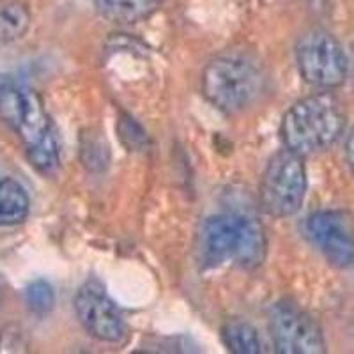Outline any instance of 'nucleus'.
Returning a JSON list of instances; mask_svg holds the SVG:
<instances>
[{
  "instance_id": "obj_13",
  "label": "nucleus",
  "mask_w": 354,
  "mask_h": 354,
  "mask_svg": "<svg viewBox=\"0 0 354 354\" xmlns=\"http://www.w3.org/2000/svg\"><path fill=\"white\" fill-rule=\"evenodd\" d=\"M30 25V15L20 2H0V41L20 39Z\"/></svg>"
},
{
  "instance_id": "obj_1",
  "label": "nucleus",
  "mask_w": 354,
  "mask_h": 354,
  "mask_svg": "<svg viewBox=\"0 0 354 354\" xmlns=\"http://www.w3.org/2000/svg\"><path fill=\"white\" fill-rule=\"evenodd\" d=\"M0 119L17 133L28 160L39 172H55L61 163L59 142L43 100L34 88L11 78H0Z\"/></svg>"
},
{
  "instance_id": "obj_9",
  "label": "nucleus",
  "mask_w": 354,
  "mask_h": 354,
  "mask_svg": "<svg viewBox=\"0 0 354 354\" xmlns=\"http://www.w3.org/2000/svg\"><path fill=\"white\" fill-rule=\"evenodd\" d=\"M305 232L335 268L354 264V227L344 211H317L305 221Z\"/></svg>"
},
{
  "instance_id": "obj_15",
  "label": "nucleus",
  "mask_w": 354,
  "mask_h": 354,
  "mask_svg": "<svg viewBox=\"0 0 354 354\" xmlns=\"http://www.w3.org/2000/svg\"><path fill=\"white\" fill-rule=\"evenodd\" d=\"M24 346L25 344L21 342L18 333H15V331H0V353H18V351H24L20 349Z\"/></svg>"
},
{
  "instance_id": "obj_8",
  "label": "nucleus",
  "mask_w": 354,
  "mask_h": 354,
  "mask_svg": "<svg viewBox=\"0 0 354 354\" xmlns=\"http://www.w3.org/2000/svg\"><path fill=\"white\" fill-rule=\"evenodd\" d=\"M270 331L280 354H321L326 351L324 335L317 322L290 301H280L273 306Z\"/></svg>"
},
{
  "instance_id": "obj_5",
  "label": "nucleus",
  "mask_w": 354,
  "mask_h": 354,
  "mask_svg": "<svg viewBox=\"0 0 354 354\" xmlns=\"http://www.w3.org/2000/svg\"><path fill=\"white\" fill-rule=\"evenodd\" d=\"M306 169L303 156L283 149L274 154L261 181V202L268 214L287 218L301 209L306 195Z\"/></svg>"
},
{
  "instance_id": "obj_12",
  "label": "nucleus",
  "mask_w": 354,
  "mask_h": 354,
  "mask_svg": "<svg viewBox=\"0 0 354 354\" xmlns=\"http://www.w3.org/2000/svg\"><path fill=\"white\" fill-rule=\"evenodd\" d=\"M223 342L229 347V351L236 354H259L262 353V344L259 338L257 330L250 322L232 319L225 322L221 330Z\"/></svg>"
},
{
  "instance_id": "obj_10",
  "label": "nucleus",
  "mask_w": 354,
  "mask_h": 354,
  "mask_svg": "<svg viewBox=\"0 0 354 354\" xmlns=\"http://www.w3.org/2000/svg\"><path fill=\"white\" fill-rule=\"evenodd\" d=\"M30 213L27 189L15 177H0V227L24 223Z\"/></svg>"
},
{
  "instance_id": "obj_7",
  "label": "nucleus",
  "mask_w": 354,
  "mask_h": 354,
  "mask_svg": "<svg viewBox=\"0 0 354 354\" xmlns=\"http://www.w3.org/2000/svg\"><path fill=\"white\" fill-rule=\"evenodd\" d=\"M75 312L85 331L101 342L119 344L126 338L128 326L124 315L109 296L105 286L96 278L87 280L78 289Z\"/></svg>"
},
{
  "instance_id": "obj_16",
  "label": "nucleus",
  "mask_w": 354,
  "mask_h": 354,
  "mask_svg": "<svg viewBox=\"0 0 354 354\" xmlns=\"http://www.w3.org/2000/svg\"><path fill=\"white\" fill-rule=\"evenodd\" d=\"M346 160L349 163L351 170L354 172V129L349 133V137H347L346 142Z\"/></svg>"
},
{
  "instance_id": "obj_6",
  "label": "nucleus",
  "mask_w": 354,
  "mask_h": 354,
  "mask_svg": "<svg viewBox=\"0 0 354 354\" xmlns=\"http://www.w3.org/2000/svg\"><path fill=\"white\" fill-rule=\"evenodd\" d=\"M296 62L303 80L312 87H340L349 71L346 50L335 36L315 28L306 32L296 44Z\"/></svg>"
},
{
  "instance_id": "obj_14",
  "label": "nucleus",
  "mask_w": 354,
  "mask_h": 354,
  "mask_svg": "<svg viewBox=\"0 0 354 354\" xmlns=\"http://www.w3.org/2000/svg\"><path fill=\"white\" fill-rule=\"evenodd\" d=\"M25 303L32 314L43 315L50 314L55 305V290L46 280H34L25 289Z\"/></svg>"
},
{
  "instance_id": "obj_2",
  "label": "nucleus",
  "mask_w": 354,
  "mask_h": 354,
  "mask_svg": "<svg viewBox=\"0 0 354 354\" xmlns=\"http://www.w3.org/2000/svg\"><path fill=\"white\" fill-rule=\"evenodd\" d=\"M266 234L255 218L245 214H216L202 223L198 234L201 261L207 268L232 262L254 270L266 259Z\"/></svg>"
},
{
  "instance_id": "obj_3",
  "label": "nucleus",
  "mask_w": 354,
  "mask_h": 354,
  "mask_svg": "<svg viewBox=\"0 0 354 354\" xmlns=\"http://www.w3.org/2000/svg\"><path fill=\"white\" fill-rule=\"evenodd\" d=\"M346 128V112L330 93H317L296 101L280 126L286 149L306 156L328 149Z\"/></svg>"
},
{
  "instance_id": "obj_4",
  "label": "nucleus",
  "mask_w": 354,
  "mask_h": 354,
  "mask_svg": "<svg viewBox=\"0 0 354 354\" xmlns=\"http://www.w3.org/2000/svg\"><path fill=\"white\" fill-rule=\"evenodd\" d=\"M264 75L257 62L243 53H225L205 66L202 93L211 105L225 113H238L261 96Z\"/></svg>"
},
{
  "instance_id": "obj_17",
  "label": "nucleus",
  "mask_w": 354,
  "mask_h": 354,
  "mask_svg": "<svg viewBox=\"0 0 354 354\" xmlns=\"http://www.w3.org/2000/svg\"><path fill=\"white\" fill-rule=\"evenodd\" d=\"M4 280L0 278V305H2V301H4Z\"/></svg>"
},
{
  "instance_id": "obj_11",
  "label": "nucleus",
  "mask_w": 354,
  "mask_h": 354,
  "mask_svg": "<svg viewBox=\"0 0 354 354\" xmlns=\"http://www.w3.org/2000/svg\"><path fill=\"white\" fill-rule=\"evenodd\" d=\"M163 0H94L101 17L117 25H129L149 18Z\"/></svg>"
}]
</instances>
